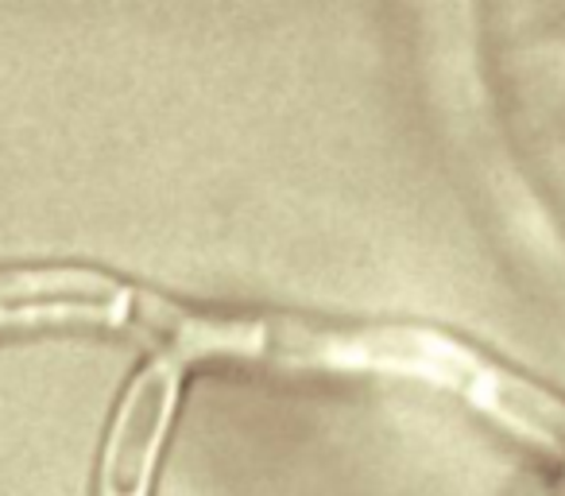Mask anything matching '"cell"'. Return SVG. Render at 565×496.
Masks as SVG:
<instances>
[{
    "mask_svg": "<svg viewBox=\"0 0 565 496\" xmlns=\"http://www.w3.org/2000/svg\"><path fill=\"white\" fill-rule=\"evenodd\" d=\"M148 287L89 264H4L0 338L32 330H140Z\"/></svg>",
    "mask_w": 565,
    "mask_h": 496,
    "instance_id": "6da1fadb",
    "label": "cell"
},
{
    "mask_svg": "<svg viewBox=\"0 0 565 496\" xmlns=\"http://www.w3.org/2000/svg\"><path fill=\"white\" fill-rule=\"evenodd\" d=\"M186 365L179 357L151 353L120 388L113 415L97 446L89 496H151L159 477L167 434L179 411Z\"/></svg>",
    "mask_w": 565,
    "mask_h": 496,
    "instance_id": "7a4b0ae2",
    "label": "cell"
}]
</instances>
